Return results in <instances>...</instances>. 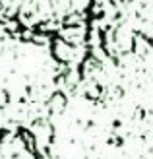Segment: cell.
Returning a JSON list of instances; mask_svg holds the SVG:
<instances>
[{
    "label": "cell",
    "instance_id": "cell-1",
    "mask_svg": "<svg viewBox=\"0 0 153 159\" xmlns=\"http://www.w3.org/2000/svg\"><path fill=\"white\" fill-rule=\"evenodd\" d=\"M0 159H47L35 152V144L23 138V134L0 132Z\"/></svg>",
    "mask_w": 153,
    "mask_h": 159
}]
</instances>
